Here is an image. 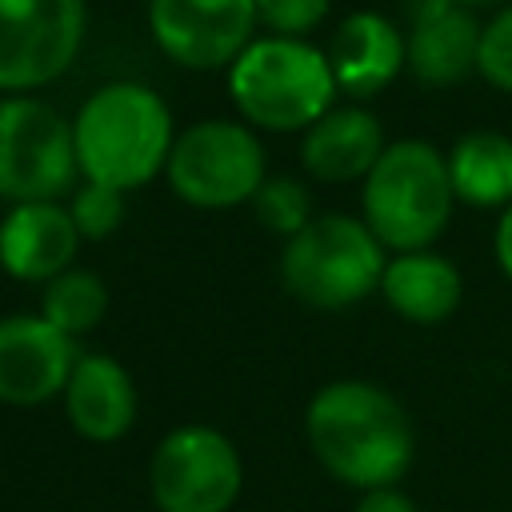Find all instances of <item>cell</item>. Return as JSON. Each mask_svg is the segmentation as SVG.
Here are the masks:
<instances>
[{"instance_id": "cell-3", "label": "cell", "mask_w": 512, "mask_h": 512, "mask_svg": "<svg viewBox=\"0 0 512 512\" xmlns=\"http://www.w3.org/2000/svg\"><path fill=\"white\" fill-rule=\"evenodd\" d=\"M364 224L376 232V240L392 252H420L440 240V232L452 220V208L460 204L448 176V156L420 140L404 136L384 148L376 168L364 176L360 188Z\"/></svg>"}, {"instance_id": "cell-21", "label": "cell", "mask_w": 512, "mask_h": 512, "mask_svg": "<svg viewBox=\"0 0 512 512\" xmlns=\"http://www.w3.org/2000/svg\"><path fill=\"white\" fill-rule=\"evenodd\" d=\"M68 212H72V224H76L80 240H104L124 224V192L112 188V184L84 180L72 192Z\"/></svg>"}, {"instance_id": "cell-24", "label": "cell", "mask_w": 512, "mask_h": 512, "mask_svg": "<svg viewBox=\"0 0 512 512\" xmlns=\"http://www.w3.org/2000/svg\"><path fill=\"white\" fill-rule=\"evenodd\" d=\"M352 512H420L400 488H372V492H364L360 500H356V508Z\"/></svg>"}, {"instance_id": "cell-15", "label": "cell", "mask_w": 512, "mask_h": 512, "mask_svg": "<svg viewBox=\"0 0 512 512\" xmlns=\"http://www.w3.org/2000/svg\"><path fill=\"white\" fill-rule=\"evenodd\" d=\"M480 20L472 8L460 4H440L424 12H408V72L424 88H452L464 76L476 72V52H480Z\"/></svg>"}, {"instance_id": "cell-20", "label": "cell", "mask_w": 512, "mask_h": 512, "mask_svg": "<svg viewBox=\"0 0 512 512\" xmlns=\"http://www.w3.org/2000/svg\"><path fill=\"white\" fill-rule=\"evenodd\" d=\"M252 212L268 232H276L284 240H292L300 228H308L316 220L312 196L296 176H268L260 184V192L252 196Z\"/></svg>"}, {"instance_id": "cell-22", "label": "cell", "mask_w": 512, "mask_h": 512, "mask_svg": "<svg viewBox=\"0 0 512 512\" xmlns=\"http://www.w3.org/2000/svg\"><path fill=\"white\" fill-rule=\"evenodd\" d=\"M476 76L492 84L496 92H512V4L500 8L480 28V52H476Z\"/></svg>"}, {"instance_id": "cell-26", "label": "cell", "mask_w": 512, "mask_h": 512, "mask_svg": "<svg viewBox=\"0 0 512 512\" xmlns=\"http://www.w3.org/2000/svg\"><path fill=\"white\" fill-rule=\"evenodd\" d=\"M452 4H460V8H488V4H500V0H452Z\"/></svg>"}, {"instance_id": "cell-14", "label": "cell", "mask_w": 512, "mask_h": 512, "mask_svg": "<svg viewBox=\"0 0 512 512\" xmlns=\"http://www.w3.org/2000/svg\"><path fill=\"white\" fill-rule=\"evenodd\" d=\"M384 124L360 104H332L300 144V164L320 184H352L364 180L384 156Z\"/></svg>"}, {"instance_id": "cell-4", "label": "cell", "mask_w": 512, "mask_h": 512, "mask_svg": "<svg viewBox=\"0 0 512 512\" xmlns=\"http://www.w3.org/2000/svg\"><path fill=\"white\" fill-rule=\"evenodd\" d=\"M336 76L324 48L288 36H256L228 68V96L264 132H308L336 104Z\"/></svg>"}, {"instance_id": "cell-9", "label": "cell", "mask_w": 512, "mask_h": 512, "mask_svg": "<svg viewBox=\"0 0 512 512\" xmlns=\"http://www.w3.org/2000/svg\"><path fill=\"white\" fill-rule=\"evenodd\" d=\"M240 484L236 444L208 424H180L152 452L148 488L160 512H228Z\"/></svg>"}, {"instance_id": "cell-12", "label": "cell", "mask_w": 512, "mask_h": 512, "mask_svg": "<svg viewBox=\"0 0 512 512\" xmlns=\"http://www.w3.org/2000/svg\"><path fill=\"white\" fill-rule=\"evenodd\" d=\"M76 248L80 232L60 200L12 204L0 220V268L16 280L48 284L52 276L72 268Z\"/></svg>"}, {"instance_id": "cell-8", "label": "cell", "mask_w": 512, "mask_h": 512, "mask_svg": "<svg viewBox=\"0 0 512 512\" xmlns=\"http://www.w3.org/2000/svg\"><path fill=\"white\" fill-rule=\"evenodd\" d=\"M84 0H0V92L32 96L60 80L84 44Z\"/></svg>"}, {"instance_id": "cell-19", "label": "cell", "mask_w": 512, "mask_h": 512, "mask_svg": "<svg viewBox=\"0 0 512 512\" xmlns=\"http://www.w3.org/2000/svg\"><path fill=\"white\" fill-rule=\"evenodd\" d=\"M104 312H108V288L88 268H68V272H60L44 284L40 316L72 340L92 332L104 320Z\"/></svg>"}, {"instance_id": "cell-25", "label": "cell", "mask_w": 512, "mask_h": 512, "mask_svg": "<svg viewBox=\"0 0 512 512\" xmlns=\"http://www.w3.org/2000/svg\"><path fill=\"white\" fill-rule=\"evenodd\" d=\"M492 252H496L500 272L512 280V204L496 216V240H492Z\"/></svg>"}, {"instance_id": "cell-23", "label": "cell", "mask_w": 512, "mask_h": 512, "mask_svg": "<svg viewBox=\"0 0 512 512\" xmlns=\"http://www.w3.org/2000/svg\"><path fill=\"white\" fill-rule=\"evenodd\" d=\"M332 0H256V16L268 28V36L304 40L312 28L324 24Z\"/></svg>"}, {"instance_id": "cell-10", "label": "cell", "mask_w": 512, "mask_h": 512, "mask_svg": "<svg viewBox=\"0 0 512 512\" xmlns=\"http://www.w3.org/2000/svg\"><path fill=\"white\" fill-rule=\"evenodd\" d=\"M256 0H148L156 48L196 72L232 68L256 40Z\"/></svg>"}, {"instance_id": "cell-5", "label": "cell", "mask_w": 512, "mask_h": 512, "mask_svg": "<svg viewBox=\"0 0 512 512\" xmlns=\"http://www.w3.org/2000/svg\"><path fill=\"white\" fill-rule=\"evenodd\" d=\"M384 244L364 224V216L328 212L284 240L280 280L284 288L320 312H340L372 296L384 280Z\"/></svg>"}, {"instance_id": "cell-13", "label": "cell", "mask_w": 512, "mask_h": 512, "mask_svg": "<svg viewBox=\"0 0 512 512\" xmlns=\"http://www.w3.org/2000/svg\"><path fill=\"white\" fill-rule=\"evenodd\" d=\"M324 56L332 64L336 88L364 100V96L384 92L400 76V68L408 64V44H404V32L388 16L352 12L336 24Z\"/></svg>"}, {"instance_id": "cell-6", "label": "cell", "mask_w": 512, "mask_h": 512, "mask_svg": "<svg viewBox=\"0 0 512 512\" xmlns=\"http://www.w3.org/2000/svg\"><path fill=\"white\" fill-rule=\"evenodd\" d=\"M80 176L72 124L36 96L0 100V200H56Z\"/></svg>"}, {"instance_id": "cell-2", "label": "cell", "mask_w": 512, "mask_h": 512, "mask_svg": "<svg viewBox=\"0 0 512 512\" xmlns=\"http://www.w3.org/2000/svg\"><path fill=\"white\" fill-rule=\"evenodd\" d=\"M72 136L80 176L120 192L144 188L152 176H160L176 144L168 104L160 92L136 80H112L96 88L80 104Z\"/></svg>"}, {"instance_id": "cell-17", "label": "cell", "mask_w": 512, "mask_h": 512, "mask_svg": "<svg viewBox=\"0 0 512 512\" xmlns=\"http://www.w3.org/2000/svg\"><path fill=\"white\" fill-rule=\"evenodd\" d=\"M380 296L408 324H440L460 308L464 276L448 256H440L432 248L396 252L384 268Z\"/></svg>"}, {"instance_id": "cell-18", "label": "cell", "mask_w": 512, "mask_h": 512, "mask_svg": "<svg viewBox=\"0 0 512 512\" xmlns=\"http://www.w3.org/2000/svg\"><path fill=\"white\" fill-rule=\"evenodd\" d=\"M452 192L468 208H508L512 204V136L496 128H472L448 148Z\"/></svg>"}, {"instance_id": "cell-1", "label": "cell", "mask_w": 512, "mask_h": 512, "mask_svg": "<svg viewBox=\"0 0 512 512\" xmlns=\"http://www.w3.org/2000/svg\"><path fill=\"white\" fill-rule=\"evenodd\" d=\"M304 436L328 476L348 488H396L412 468L416 432L404 404L368 380H332L304 408Z\"/></svg>"}, {"instance_id": "cell-11", "label": "cell", "mask_w": 512, "mask_h": 512, "mask_svg": "<svg viewBox=\"0 0 512 512\" xmlns=\"http://www.w3.org/2000/svg\"><path fill=\"white\" fill-rule=\"evenodd\" d=\"M80 352L76 340L52 328L44 316L0 320V404L36 408L64 396Z\"/></svg>"}, {"instance_id": "cell-16", "label": "cell", "mask_w": 512, "mask_h": 512, "mask_svg": "<svg viewBox=\"0 0 512 512\" xmlns=\"http://www.w3.org/2000/svg\"><path fill=\"white\" fill-rule=\"evenodd\" d=\"M64 412L84 440H120L136 424V384L128 368L108 352H80L64 388Z\"/></svg>"}, {"instance_id": "cell-7", "label": "cell", "mask_w": 512, "mask_h": 512, "mask_svg": "<svg viewBox=\"0 0 512 512\" xmlns=\"http://www.w3.org/2000/svg\"><path fill=\"white\" fill-rule=\"evenodd\" d=\"M164 176L172 192L192 208L252 204V196L268 180L256 132L236 120H200L184 128L172 144Z\"/></svg>"}]
</instances>
